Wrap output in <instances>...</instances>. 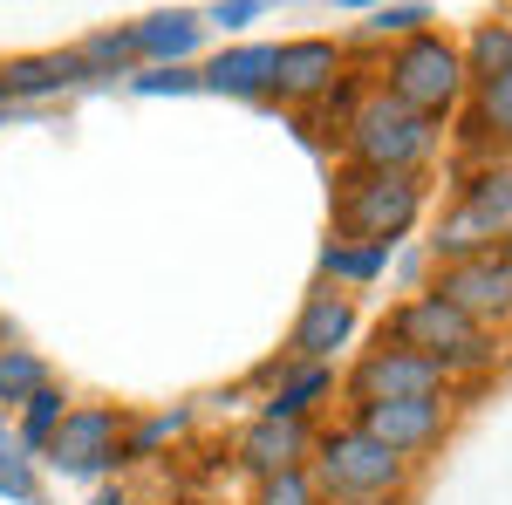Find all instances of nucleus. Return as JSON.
Wrapping results in <instances>:
<instances>
[{
	"mask_svg": "<svg viewBox=\"0 0 512 505\" xmlns=\"http://www.w3.org/2000/svg\"><path fill=\"white\" fill-rule=\"evenodd\" d=\"M465 55L451 48L444 35H410V41H396V55H390V103H403V110H417V117H451L458 103H465Z\"/></svg>",
	"mask_w": 512,
	"mask_h": 505,
	"instance_id": "7ed1b4c3",
	"label": "nucleus"
},
{
	"mask_svg": "<svg viewBox=\"0 0 512 505\" xmlns=\"http://www.w3.org/2000/svg\"><path fill=\"white\" fill-rule=\"evenodd\" d=\"M417 212H424V178L417 171H355L342 205H335L342 233L362 239V246H396L417 226Z\"/></svg>",
	"mask_w": 512,
	"mask_h": 505,
	"instance_id": "20e7f679",
	"label": "nucleus"
},
{
	"mask_svg": "<svg viewBox=\"0 0 512 505\" xmlns=\"http://www.w3.org/2000/svg\"><path fill=\"white\" fill-rule=\"evenodd\" d=\"M444 369H437L431 355L417 349H396V342H383V349H369L362 362L349 369V396L355 410L362 403H396V396H444Z\"/></svg>",
	"mask_w": 512,
	"mask_h": 505,
	"instance_id": "0eeeda50",
	"label": "nucleus"
},
{
	"mask_svg": "<svg viewBox=\"0 0 512 505\" xmlns=\"http://www.w3.org/2000/svg\"><path fill=\"white\" fill-rule=\"evenodd\" d=\"M178 430H185V410H158V417H144V424H123V465L151 458L164 437H178Z\"/></svg>",
	"mask_w": 512,
	"mask_h": 505,
	"instance_id": "b1692460",
	"label": "nucleus"
},
{
	"mask_svg": "<svg viewBox=\"0 0 512 505\" xmlns=\"http://www.w3.org/2000/svg\"><path fill=\"white\" fill-rule=\"evenodd\" d=\"M335 76H342V48H335V41H287L274 55V96H287V103L328 96Z\"/></svg>",
	"mask_w": 512,
	"mask_h": 505,
	"instance_id": "f8f14e48",
	"label": "nucleus"
},
{
	"mask_svg": "<svg viewBox=\"0 0 512 505\" xmlns=\"http://www.w3.org/2000/svg\"><path fill=\"white\" fill-rule=\"evenodd\" d=\"M198 35H205L198 14H151V21L130 28V55H144V62H158V69H178L198 48Z\"/></svg>",
	"mask_w": 512,
	"mask_h": 505,
	"instance_id": "4468645a",
	"label": "nucleus"
},
{
	"mask_svg": "<svg viewBox=\"0 0 512 505\" xmlns=\"http://www.w3.org/2000/svg\"><path fill=\"white\" fill-rule=\"evenodd\" d=\"M76 82H89L82 55H28V62L0 69V96H55V89H76Z\"/></svg>",
	"mask_w": 512,
	"mask_h": 505,
	"instance_id": "2eb2a0df",
	"label": "nucleus"
},
{
	"mask_svg": "<svg viewBox=\"0 0 512 505\" xmlns=\"http://www.w3.org/2000/svg\"><path fill=\"white\" fill-rule=\"evenodd\" d=\"M499 260H506V273H512V233H506V239H499Z\"/></svg>",
	"mask_w": 512,
	"mask_h": 505,
	"instance_id": "7c9ffc66",
	"label": "nucleus"
},
{
	"mask_svg": "<svg viewBox=\"0 0 512 505\" xmlns=\"http://www.w3.org/2000/svg\"><path fill=\"white\" fill-rule=\"evenodd\" d=\"M383 267H390V246H362V239H335V246L321 253V273H328L335 287H362V280H376Z\"/></svg>",
	"mask_w": 512,
	"mask_h": 505,
	"instance_id": "aec40b11",
	"label": "nucleus"
},
{
	"mask_svg": "<svg viewBox=\"0 0 512 505\" xmlns=\"http://www.w3.org/2000/svg\"><path fill=\"white\" fill-rule=\"evenodd\" d=\"M62 417H69V389L62 383H41L21 410H14V437H21V451H48V437L62 430Z\"/></svg>",
	"mask_w": 512,
	"mask_h": 505,
	"instance_id": "a211bd4d",
	"label": "nucleus"
},
{
	"mask_svg": "<svg viewBox=\"0 0 512 505\" xmlns=\"http://www.w3.org/2000/svg\"><path fill=\"white\" fill-rule=\"evenodd\" d=\"M89 505H123V492H96V499H89Z\"/></svg>",
	"mask_w": 512,
	"mask_h": 505,
	"instance_id": "c756f323",
	"label": "nucleus"
},
{
	"mask_svg": "<svg viewBox=\"0 0 512 505\" xmlns=\"http://www.w3.org/2000/svg\"><path fill=\"white\" fill-rule=\"evenodd\" d=\"M349 505H403V499H349Z\"/></svg>",
	"mask_w": 512,
	"mask_h": 505,
	"instance_id": "2f4dec72",
	"label": "nucleus"
},
{
	"mask_svg": "<svg viewBox=\"0 0 512 505\" xmlns=\"http://www.w3.org/2000/svg\"><path fill=\"white\" fill-rule=\"evenodd\" d=\"M308 451H315V430L294 424V417H253L246 437H239V465L253 471V478H274V471H294L308 465Z\"/></svg>",
	"mask_w": 512,
	"mask_h": 505,
	"instance_id": "9b49d317",
	"label": "nucleus"
},
{
	"mask_svg": "<svg viewBox=\"0 0 512 505\" xmlns=\"http://www.w3.org/2000/svg\"><path fill=\"white\" fill-rule=\"evenodd\" d=\"M465 212H472L478 226L492 239L512 233V164H492V171H478L472 185H465V198H458Z\"/></svg>",
	"mask_w": 512,
	"mask_h": 505,
	"instance_id": "f3484780",
	"label": "nucleus"
},
{
	"mask_svg": "<svg viewBox=\"0 0 512 505\" xmlns=\"http://www.w3.org/2000/svg\"><path fill=\"white\" fill-rule=\"evenodd\" d=\"M328 7H369V14H376V7H390V0H328Z\"/></svg>",
	"mask_w": 512,
	"mask_h": 505,
	"instance_id": "c85d7f7f",
	"label": "nucleus"
},
{
	"mask_svg": "<svg viewBox=\"0 0 512 505\" xmlns=\"http://www.w3.org/2000/svg\"><path fill=\"white\" fill-rule=\"evenodd\" d=\"M308 478L328 505H349V499H403L410 485V458H396L390 444H376L362 424L342 430H321L315 451H308Z\"/></svg>",
	"mask_w": 512,
	"mask_h": 505,
	"instance_id": "f257e3e1",
	"label": "nucleus"
},
{
	"mask_svg": "<svg viewBox=\"0 0 512 505\" xmlns=\"http://www.w3.org/2000/svg\"><path fill=\"white\" fill-rule=\"evenodd\" d=\"M424 21H431V7L424 0H390V7H376V35H396V41H410V35H424Z\"/></svg>",
	"mask_w": 512,
	"mask_h": 505,
	"instance_id": "a878e982",
	"label": "nucleus"
},
{
	"mask_svg": "<svg viewBox=\"0 0 512 505\" xmlns=\"http://www.w3.org/2000/svg\"><path fill=\"white\" fill-rule=\"evenodd\" d=\"M198 76H185V69H144L137 76V96H192Z\"/></svg>",
	"mask_w": 512,
	"mask_h": 505,
	"instance_id": "bb28decb",
	"label": "nucleus"
},
{
	"mask_svg": "<svg viewBox=\"0 0 512 505\" xmlns=\"http://www.w3.org/2000/svg\"><path fill=\"white\" fill-rule=\"evenodd\" d=\"M424 294H437L444 308H458L465 321H478V328H499V321H512V273H506V260H499V253L444 267L431 287H424Z\"/></svg>",
	"mask_w": 512,
	"mask_h": 505,
	"instance_id": "6e6552de",
	"label": "nucleus"
},
{
	"mask_svg": "<svg viewBox=\"0 0 512 505\" xmlns=\"http://www.w3.org/2000/svg\"><path fill=\"white\" fill-rule=\"evenodd\" d=\"M41 383H55V376H48V362L35 349H0V403L7 410H21Z\"/></svg>",
	"mask_w": 512,
	"mask_h": 505,
	"instance_id": "4be33fe9",
	"label": "nucleus"
},
{
	"mask_svg": "<svg viewBox=\"0 0 512 505\" xmlns=\"http://www.w3.org/2000/svg\"><path fill=\"white\" fill-rule=\"evenodd\" d=\"M260 14H267V0H219L205 21H219V28H233V35H239V28H253Z\"/></svg>",
	"mask_w": 512,
	"mask_h": 505,
	"instance_id": "cd10ccee",
	"label": "nucleus"
},
{
	"mask_svg": "<svg viewBox=\"0 0 512 505\" xmlns=\"http://www.w3.org/2000/svg\"><path fill=\"white\" fill-rule=\"evenodd\" d=\"M465 76L472 82H492V76H512V21H485L465 48Z\"/></svg>",
	"mask_w": 512,
	"mask_h": 505,
	"instance_id": "412c9836",
	"label": "nucleus"
},
{
	"mask_svg": "<svg viewBox=\"0 0 512 505\" xmlns=\"http://www.w3.org/2000/svg\"><path fill=\"white\" fill-rule=\"evenodd\" d=\"M355 294L342 287H315L308 294V308L294 321V335H287V362H335V355L355 342Z\"/></svg>",
	"mask_w": 512,
	"mask_h": 505,
	"instance_id": "9d476101",
	"label": "nucleus"
},
{
	"mask_svg": "<svg viewBox=\"0 0 512 505\" xmlns=\"http://www.w3.org/2000/svg\"><path fill=\"white\" fill-rule=\"evenodd\" d=\"M41 465H55L62 478H103L123 465V417L110 403H69L62 430L48 437Z\"/></svg>",
	"mask_w": 512,
	"mask_h": 505,
	"instance_id": "423d86ee",
	"label": "nucleus"
},
{
	"mask_svg": "<svg viewBox=\"0 0 512 505\" xmlns=\"http://www.w3.org/2000/svg\"><path fill=\"white\" fill-rule=\"evenodd\" d=\"M274 376H280V389H274L267 410H274V417H294V424H308V410L335 389V369H328V362H280Z\"/></svg>",
	"mask_w": 512,
	"mask_h": 505,
	"instance_id": "dca6fc26",
	"label": "nucleus"
},
{
	"mask_svg": "<svg viewBox=\"0 0 512 505\" xmlns=\"http://www.w3.org/2000/svg\"><path fill=\"white\" fill-rule=\"evenodd\" d=\"M0 499L14 505H41V471H35V451H21L14 424L0 417Z\"/></svg>",
	"mask_w": 512,
	"mask_h": 505,
	"instance_id": "6ab92c4d",
	"label": "nucleus"
},
{
	"mask_svg": "<svg viewBox=\"0 0 512 505\" xmlns=\"http://www.w3.org/2000/svg\"><path fill=\"white\" fill-rule=\"evenodd\" d=\"M355 424L369 430L376 444H390L396 458H417V451L444 444L451 417H444V396H396V403H362Z\"/></svg>",
	"mask_w": 512,
	"mask_h": 505,
	"instance_id": "1a4fd4ad",
	"label": "nucleus"
},
{
	"mask_svg": "<svg viewBox=\"0 0 512 505\" xmlns=\"http://www.w3.org/2000/svg\"><path fill=\"white\" fill-rule=\"evenodd\" d=\"M274 55L267 41H246V48H226V55H212L205 62V89H219V96H274Z\"/></svg>",
	"mask_w": 512,
	"mask_h": 505,
	"instance_id": "ddd939ff",
	"label": "nucleus"
},
{
	"mask_svg": "<svg viewBox=\"0 0 512 505\" xmlns=\"http://www.w3.org/2000/svg\"><path fill=\"white\" fill-rule=\"evenodd\" d=\"M253 505H328L315 492V478H308V465L294 471H274V478H260V492H253Z\"/></svg>",
	"mask_w": 512,
	"mask_h": 505,
	"instance_id": "393cba45",
	"label": "nucleus"
},
{
	"mask_svg": "<svg viewBox=\"0 0 512 505\" xmlns=\"http://www.w3.org/2000/svg\"><path fill=\"white\" fill-rule=\"evenodd\" d=\"M383 342H396V349H417L431 355L437 369L451 376V369H485L492 362V335L478 328V321H465L458 308H444L437 294H410L403 308L390 314V328H383Z\"/></svg>",
	"mask_w": 512,
	"mask_h": 505,
	"instance_id": "f03ea898",
	"label": "nucleus"
},
{
	"mask_svg": "<svg viewBox=\"0 0 512 505\" xmlns=\"http://www.w3.org/2000/svg\"><path fill=\"white\" fill-rule=\"evenodd\" d=\"M472 123L485 130V137H506V144H512V76L478 82V110H472Z\"/></svg>",
	"mask_w": 512,
	"mask_h": 505,
	"instance_id": "5701e85b",
	"label": "nucleus"
},
{
	"mask_svg": "<svg viewBox=\"0 0 512 505\" xmlns=\"http://www.w3.org/2000/svg\"><path fill=\"white\" fill-rule=\"evenodd\" d=\"M431 151H437V123L390 103V96H369L349 117V157L362 171H424Z\"/></svg>",
	"mask_w": 512,
	"mask_h": 505,
	"instance_id": "39448f33",
	"label": "nucleus"
}]
</instances>
